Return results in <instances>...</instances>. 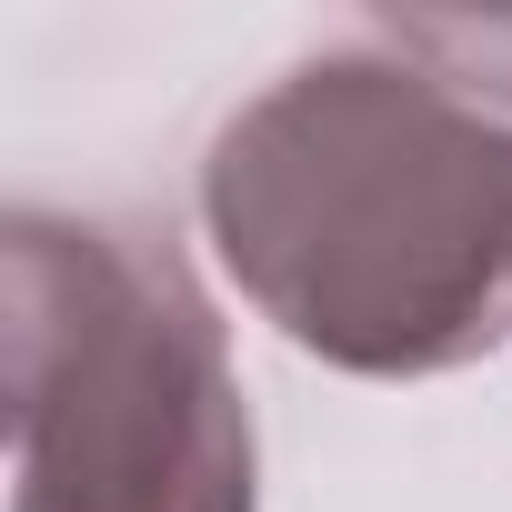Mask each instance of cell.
Instances as JSON below:
<instances>
[{
  "instance_id": "cell-2",
  "label": "cell",
  "mask_w": 512,
  "mask_h": 512,
  "mask_svg": "<svg viewBox=\"0 0 512 512\" xmlns=\"http://www.w3.org/2000/svg\"><path fill=\"white\" fill-rule=\"evenodd\" d=\"M11 512H262L211 292L141 221L11 211Z\"/></svg>"
},
{
  "instance_id": "cell-3",
  "label": "cell",
  "mask_w": 512,
  "mask_h": 512,
  "mask_svg": "<svg viewBox=\"0 0 512 512\" xmlns=\"http://www.w3.org/2000/svg\"><path fill=\"white\" fill-rule=\"evenodd\" d=\"M402 51L422 61H452L462 91H502L512 101V21H392Z\"/></svg>"
},
{
  "instance_id": "cell-1",
  "label": "cell",
  "mask_w": 512,
  "mask_h": 512,
  "mask_svg": "<svg viewBox=\"0 0 512 512\" xmlns=\"http://www.w3.org/2000/svg\"><path fill=\"white\" fill-rule=\"evenodd\" d=\"M201 221L241 302L332 372H462L512 292V131L412 51H322L221 121Z\"/></svg>"
}]
</instances>
